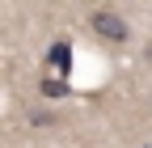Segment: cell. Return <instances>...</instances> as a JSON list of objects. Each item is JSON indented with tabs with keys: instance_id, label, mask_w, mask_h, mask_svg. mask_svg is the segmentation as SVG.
<instances>
[{
	"instance_id": "1",
	"label": "cell",
	"mask_w": 152,
	"mask_h": 148,
	"mask_svg": "<svg viewBox=\"0 0 152 148\" xmlns=\"http://www.w3.org/2000/svg\"><path fill=\"white\" fill-rule=\"evenodd\" d=\"M89 26H93V34L106 38V42H127V34H131L127 21H123L118 13H110V9H97V13L89 17Z\"/></svg>"
},
{
	"instance_id": "2",
	"label": "cell",
	"mask_w": 152,
	"mask_h": 148,
	"mask_svg": "<svg viewBox=\"0 0 152 148\" xmlns=\"http://www.w3.org/2000/svg\"><path fill=\"white\" fill-rule=\"evenodd\" d=\"M47 59H51V68L68 81V72H72V47H68V38H55L51 51H47Z\"/></svg>"
},
{
	"instance_id": "3",
	"label": "cell",
	"mask_w": 152,
	"mask_h": 148,
	"mask_svg": "<svg viewBox=\"0 0 152 148\" xmlns=\"http://www.w3.org/2000/svg\"><path fill=\"white\" fill-rule=\"evenodd\" d=\"M38 93L42 97H68V81L64 76H47L42 85H38Z\"/></svg>"
}]
</instances>
